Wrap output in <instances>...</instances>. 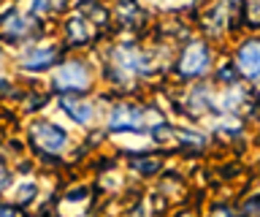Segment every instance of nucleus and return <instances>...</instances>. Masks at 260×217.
<instances>
[{
	"mask_svg": "<svg viewBox=\"0 0 260 217\" xmlns=\"http://www.w3.org/2000/svg\"><path fill=\"white\" fill-rule=\"evenodd\" d=\"M46 6H49V0H36V14H38L41 9H46Z\"/></svg>",
	"mask_w": 260,
	"mask_h": 217,
	"instance_id": "obj_10",
	"label": "nucleus"
},
{
	"mask_svg": "<svg viewBox=\"0 0 260 217\" xmlns=\"http://www.w3.org/2000/svg\"><path fill=\"white\" fill-rule=\"evenodd\" d=\"M239 68L247 76L260 74V41H249L239 49Z\"/></svg>",
	"mask_w": 260,
	"mask_h": 217,
	"instance_id": "obj_4",
	"label": "nucleus"
},
{
	"mask_svg": "<svg viewBox=\"0 0 260 217\" xmlns=\"http://www.w3.org/2000/svg\"><path fill=\"white\" fill-rule=\"evenodd\" d=\"M60 106H62V111H68V117H73L79 125H84V122H89V117H92V111H89V106H81V103H73V101H60Z\"/></svg>",
	"mask_w": 260,
	"mask_h": 217,
	"instance_id": "obj_5",
	"label": "nucleus"
},
{
	"mask_svg": "<svg viewBox=\"0 0 260 217\" xmlns=\"http://www.w3.org/2000/svg\"><path fill=\"white\" fill-rule=\"evenodd\" d=\"M68 41H71V44L87 41V30H81V22H79V19H73L71 25H68Z\"/></svg>",
	"mask_w": 260,
	"mask_h": 217,
	"instance_id": "obj_7",
	"label": "nucleus"
},
{
	"mask_svg": "<svg viewBox=\"0 0 260 217\" xmlns=\"http://www.w3.org/2000/svg\"><path fill=\"white\" fill-rule=\"evenodd\" d=\"M32 136H36V141L44 144V149H62L65 147V141H68V136H65L60 128H54V125H36L32 128Z\"/></svg>",
	"mask_w": 260,
	"mask_h": 217,
	"instance_id": "obj_3",
	"label": "nucleus"
},
{
	"mask_svg": "<svg viewBox=\"0 0 260 217\" xmlns=\"http://www.w3.org/2000/svg\"><path fill=\"white\" fill-rule=\"evenodd\" d=\"M239 71V68H236ZM236 71H222V74H219V79H222V82H231V79L236 76Z\"/></svg>",
	"mask_w": 260,
	"mask_h": 217,
	"instance_id": "obj_9",
	"label": "nucleus"
},
{
	"mask_svg": "<svg viewBox=\"0 0 260 217\" xmlns=\"http://www.w3.org/2000/svg\"><path fill=\"white\" fill-rule=\"evenodd\" d=\"M52 60H54V49H52V46H46V49H38L27 63H24V66H27L30 71H41V68H46Z\"/></svg>",
	"mask_w": 260,
	"mask_h": 217,
	"instance_id": "obj_6",
	"label": "nucleus"
},
{
	"mask_svg": "<svg viewBox=\"0 0 260 217\" xmlns=\"http://www.w3.org/2000/svg\"><path fill=\"white\" fill-rule=\"evenodd\" d=\"M133 168H138V171H144V174H152L154 168H157V163H154V160H146V163H133Z\"/></svg>",
	"mask_w": 260,
	"mask_h": 217,
	"instance_id": "obj_8",
	"label": "nucleus"
},
{
	"mask_svg": "<svg viewBox=\"0 0 260 217\" xmlns=\"http://www.w3.org/2000/svg\"><path fill=\"white\" fill-rule=\"evenodd\" d=\"M87 82H89V74L81 63L62 66L60 74H57V87H62V92H84Z\"/></svg>",
	"mask_w": 260,
	"mask_h": 217,
	"instance_id": "obj_2",
	"label": "nucleus"
},
{
	"mask_svg": "<svg viewBox=\"0 0 260 217\" xmlns=\"http://www.w3.org/2000/svg\"><path fill=\"white\" fill-rule=\"evenodd\" d=\"M209 68V49L203 44H190L179 60V74L182 76H201Z\"/></svg>",
	"mask_w": 260,
	"mask_h": 217,
	"instance_id": "obj_1",
	"label": "nucleus"
}]
</instances>
